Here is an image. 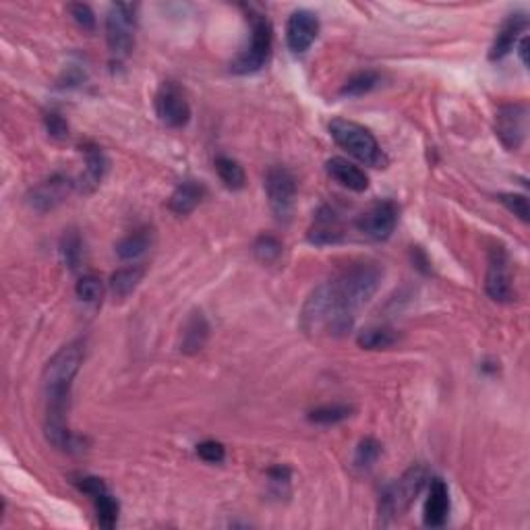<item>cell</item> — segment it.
Returning a JSON list of instances; mask_svg holds the SVG:
<instances>
[{
	"mask_svg": "<svg viewBox=\"0 0 530 530\" xmlns=\"http://www.w3.org/2000/svg\"><path fill=\"white\" fill-rule=\"evenodd\" d=\"M265 193L270 201L272 214L278 222L292 220L294 207H297V179L286 166H270L265 172Z\"/></svg>",
	"mask_w": 530,
	"mask_h": 530,
	"instance_id": "obj_7",
	"label": "cell"
},
{
	"mask_svg": "<svg viewBox=\"0 0 530 530\" xmlns=\"http://www.w3.org/2000/svg\"><path fill=\"white\" fill-rule=\"evenodd\" d=\"M526 28H528V19L525 13L509 15L506 21L501 23L493 44H491V50H489L491 61H501V58H506L509 52L514 50L516 42H518V38L525 34Z\"/></svg>",
	"mask_w": 530,
	"mask_h": 530,
	"instance_id": "obj_15",
	"label": "cell"
},
{
	"mask_svg": "<svg viewBox=\"0 0 530 530\" xmlns=\"http://www.w3.org/2000/svg\"><path fill=\"white\" fill-rule=\"evenodd\" d=\"M215 170H218L220 181L224 182V187L231 189V191H240V189L245 187L247 174L237 160L220 156V158L215 160Z\"/></svg>",
	"mask_w": 530,
	"mask_h": 530,
	"instance_id": "obj_25",
	"label": "cell"
},
{
	"mask_svg": "<svg viewBox=\"0 0 530 530\" xmlns=\"http://www.w3.org/2000/svg\"><path fill=\"white\" fill-rule=\"evenodd\" d=\"M357 342L365 350H385L398 342V333L390 327H367L358 333Z\"/></svg>",
	"mask_w": 530,
	"mask_h": 530,
	"instance_id": "obj_24",
	"label": "cell"
},
{
	"mask_svg": "<svg viewBox=\"0 0 530 530\" xmlns=\"http://www.w3.org/2000/svg\"><path fill=\"white\" fill-rule=\"evenodd\" d=\"M253 255L265 265L276 264L280 255H282V243L276 237H272V234H261L253 243Z\"/></svg>",
	"mask_w": 530,
	"mask_h": 530,
	"instance_id": "obj_28",
	"label": "cell"
},
{
	"mask_svg": "<svg viewBox=\"0 0 530 530\" xmlns=\"http://www.w3.org/2000/svg\"><path fill=\"white\" fill-rule=\"evenodd\" d=\"M429 483V470L423 464H415L400 479L390 483L379 495V516L385 520H394L412 506V501L421 495Z\"/></svg>",
	"mask_w": 530,
	"mask_h": 530,
	"instance_id": "obj_4",
	"label": "cell"
},
{
	"mask_svg": "<svg viewBox=\"0 0 530 530\" xmlns=\"http://www.w3.org/2000/svg\"><path fill=\"white\" fill-rule=\"evenodd\" d=\"M75 182L64 174H52L50 179L42 181L40 185H36L28 195L29 206L36 209V212L46 214L52 212V209L58 207L64 199L69 198L71 191H73Z\"/></svg>",
	"mask_w": 530,
	"mask_h": 530,
	"instance_id": "obj_13",
	"label": "cell"
},
{
	"mask_svg": "<svg viewBox=\"0 0 530 530\" xmlns=\"http://www.w3.org/2000/svg\"><path fill=\"white\" fill-rule=\"evenodd\" d=\"M526 104H506L495 114V135L506 149H518L526 139Z\"/></svg>",
	"mask_w": 530,
	"mask_h": 530,
	"instance_id": "obj_11",
	"label": "cell"
},
{
	"mask_svg": "<svg viewBox=\"0 0 530 530\" xmlns=\"http://www.w3.org/2000/svg\"><path fill=\"white\" fill-rule=\"evenodd\" d=\"M154 239H156L154 228L149 226L137 228V231L129 232L127 237H122L119 243H116V255H119L122 261L139 259L141 255H146L149 248H152Z\"/></svg>",
	"mask_w": 530,
	"mask_h": 530,
	"instance_id": "obj_22",
	"label": "cell"
},
{
	"mask_svg": "<svg viewBox=\"0 0 530 530\" xmlns=\"http://www.w3.org/2000/svg\"><path fill=\"white\" fill-rule=\"evenodd\" d=\"M206 198V187L201 185L199 181H182L179 187L174 189V193L170 195V201H168V207L170 212L176 214V215H189L191 212H195V207H198L201 201Z\"/></svg>",
	"mask_w": 530,
	"mask_h": 530,
	"instance_id": "obj_20",
	"label": "cell"
},
{
	"mask_svg": "<svg viewBox=\"0 0 530 530\" xmlns=\"http://www.w3.org/2000/svg\"><path fill=\"white\" fill-rule=\"evenodd\" d=\"M247 19L248 25H251V44H248L231 64V71L237 75L257 73L259 69L265 67L272 52L273 31L270 19H267L264 13H257L255 9L247 11Z\"/></svg>",
	"mask_w": 530,
	"mask_h": 530,
	"instance_id": "obj_5",
	"label": "cell"
},
{
	"mask_svg": "<svg viewBox=\"0 0 530 530\" xmlns=\"http://www.w3.org/2000/svg\"><path fill=\"white\" fill-rule=\"evenodd\" d=\"M325 170L333 181L340 182L344 189H349V191L363 193L369 189V176L365 174V170L358 168L357 164H352L349 160L344 158L327 160Z\"/></svg>",
	"mask_w": 530,
	"mask_h": 530,
	"instance_id": "obj_19",
	"label": "cell"
},
{
	"mask_svg": "<svg viewBox=\"0 0 530 530\" xmlns=\"http://www.w3.org/2000/svg\"><path fill=\"white\" fill-rule=\"evenodd\" d=\"M44 124H46V130H48V135L55 137V139H67L69 137V124L58 113L46 114Z\"/></svg>",
	"mask_w": 530,
	"mask_h": 530,
	"instance_id": "obj_35",
	"label": "cell"
},
{
	"mask_svg": "<svg viewBox=\"0 0 530 530\" xmlns=\"http://www.w3.org/2000/svg\"><path fill=\"white\" fill-rule=\"evenodd\" d=\"M383 280V267L377 261H355L336 278L317 286L300 313L305 332H325L346 336L355 327L358 311L375 297Z\"/></svg>",
	"mask_w": 530,
	"mask_h": 530,
	"instance_id": "obj_1",
	"label": "cell"
},
{
	"mask_svg": "<svg viewBox=\"0 0 530 530\" xmlns=\"http://www.w3.org/2000/svg\"><path fill=\"white\" fill-rule=\"evenodd\" d=\"M398 218H400V207L391 199H383L358 215L357 228L363 237L371 240H388L396 231Z\"/></svg>",
	"mask_w": 530,
	"mask_h": 530,
	"instance_id": "obj_9",
	"label": "cell"
},
{
	"mask_svg": "<svg viewBox=\"0 0 530 530\" xmlns=\"http://www.w3.org/2000/svg\"><path fill=\"white\" fill-rule=\"evenodd\" d=\"M61 255H63V261L71 267V270L80 267L81 257H83V240L80 237V232L67 231L63 234Z\"/></svg>",
	"mask_w": 530,
	"mask_h": 530,
	"instance_id": "obj_29",
	"label": "cell"
},
{
	"mask_svg": "<svg viewBox=\"0 0 530 530\" xmlns=\"http://www.w3.org/2000/svg\"><path fill=\"white\" fill-rule=\"evenodd\" d=\"M485 290L497 303H508L514 299L512 273H509V255L503 247L489 251V265L485 276Z\"/></svg>",
	"mask_w": 530,
	"mask_h": 530,
	"instance_id": "obj_12",
	"label": "cell"
},
{
	"mask_svg": "<svg viewBox=\"0 0 530 530\" xmlns=\"http://www.w3.org/2000/svg\"><path fill=\"white\" fill-rule=\"evenodd\" d=\"M500 201L514 215H518V218L522 222H528V218H530V207H528L526 195H520V193H503V195H500Z\"/></svg>",
	"mask_w": 530,
	"mask_h": 530,
	"instance_id": "obj_32",
	"label": "cell"
},
{
	"mask_svg": "<svg viewBox=\"0 0 530 530\" xmlns=\"http://www.w3.org/2000/svg\"><path fill=\"white\" fill-rule=\"evenodd\" d=\"M319 36V19L315 13L299 9L294 11L286 23V44L294 55L309 50Z\"/></svg>",
	"mask_w": 530,
	"mask_h": 530,
	"instance_id": "obj_14",
	"label": "cell"
},
{
	"mask_svg": "<svg viewBox=\"0 0 530 530\" xmlns=\"http://www.w3.org/2000/svg\"><path fill=\"white\" fill-rule=\"evenodd\" d=\"M342 222L332 207H322L309 228V240L313 245H336L342 240Z\"/></svg>",
	"mask_w": 530,
	"mask_h": 530,
	"instance_id": "obj_17",
	"label": "cell"
},
{
	"mask_svg": "<svg viewBox=\"0 0 530 530\" xmlns=\"http://www.w3.org/2000/svg\"><path fill=\"white\" fill-rule=\"evenodd\" d=\"M450 514V491L442 479L429 481V495L425 501V525L431 528H440L446 525Z\"/></svg>",
	"mask_w": 530,
	"mask_h": 530,
	"instance_id": "obj_16",
	"label": "cell"
},
{
	"mask_svg": "<svg viewBox=\"0 0 530 530\" xmlns=\"http://www.w3.org/2000/svg\"><path fill=\"white\" fill-rule=\"evenodd\" d=\"M518 52H520L522 64H525V67H528V38H526V36L522 38V42H520V48H518Z\"/></svg>",
	"mask_w": 530,
	"mask_h": 530,
	"instance_id": "obj_36",
	"label": "cell"
},
{
	"mask_svg": "<svg viewBox=\"0 0 530 530\" xmlns=\"http://www.w3.org/2000/svg\"><path fill=\"white\" fill-rule=\"evenodd\" d=\"M69 15L73 17V21L80 25L81 29H85V31L96 29V15H94V11L89 9V4H83V3L69 4Z\"/></svg>",
	"mask_w": 530,
	"mask_h": 530,
	"instance_id": "obj_33",
	"label": "cell"
},
{
	"mask_svg": "<svg viewBox=\"0 0 530 530\" xmlns=\"http://www.w3.org/2000/svg\"><path fill=\"white\" fill-rule=\"evenodd\" d=\"M146 276V267L143 265H127L122 270L114 272L113 278H110V292L116 300H124L129 294L135 292V288Z\"/></svg>",
	"mask_w": 530,
	"mask_h": 530,
	"instance_id": "obj_23",
	"label": "cell"
},
{
	"mask_svg": "<svg viewBox=\"0 0 530 530\" xmlns=\"http://www.w3.org/2000/svg\"><path fill=\"white\" fill-rule=\"evenodd\" d=\"M379 456H382V443L373 440V437H365V440H361V443L357 446L355 467L361 470H367L379 460Z\"/></svg>",
	"mask_w": 530,
	"mask_h": 530,
	"instance_id": "obj_30",
	"label": "cell"
},
{
	"mask_svg": "<svg viewBox=\"0 0 530 530\" xmlns=\"http://www.w3.org/2000/svg\"><path fill=\"white\" fill-rule=\"evenodd\" d=\"M75 487L80 489L81 493L89 495V500L94 501L97 525L106 530L114 528L116 522H119V501L114 500L113 493H110L106 483L97 479V476L85 475L75 481Z\"/></svg>",
	"mask_w": 530,
	"mask_h": 530,
	"instance_id": "obj_10",
	"label": "cell"
},
{
	"mask_svg": "<svg viewBox=\"0 0 530 530\" xmlns=\"http://www.w3.org/2000/svg\"><path fill=\"white\" fill-rule=\"evenodd\" d=\"M330 135L340 147L346 149L358 162L367 164L371 168L388 166V158H385L375 135L369 129H365L363 124L346 119H333L330 122Z\"/></svg>",
	"mask_w": 530,
	"mask_h": 530,
	"instance_id": "obj_3",
	"label": "cell"
},
{
	"mask_svg": "<svg viewBox=\"0 0 530 530\" xmlns=\"http://www.w3.org/2000/svg\"><path fill=\"white\" fill-rule=\"evenodd\" d=\"M352 416V407L349 404H325L309 412V421L317 425H338Z\"/></svg>",
	"mask_w": 530,
	"mask_h": 530,
	"instance_id": "obj_26",
	"label": "cell"
},
{
	"mask_svg": "<svg viewBox=\"0 0 530 530\" xmlns=\"http://www.w3.org/2000/svg\"><path fill=\"white\" fill-rule=\"evenodd\" d=\"M198 454H199L201 460H206L209 464H220L226 458V448L222 446L220 442L207 440V442H201L199 443V446H198Z\"/></svg>",
	"mask_w": 530,
	"mask_h": 530,
	"instance_id": "obj_34",
	"label": "cell"
},
{
	"mask_svg": "<svg viewBox=\"0 0 530 530\" xmlns=\"http://www.w3.org/2000/svg\"><path fill=\"white\" fill-rule=\"evenodd\" d=\"M77 297L83 300L85 305H97L104 297V284L97 276H83L77 282Z\"/></svg>",
	"mask_w": 530,
	"mask_h": 530,
	"instance_id": "obj_31",
	"label": "cell"
},
{
	"mask_svg": "<svg viewBox=\"0 0 530 530\" xmlns=\"http://www.w3.org/2000/svg\"><path fill=\"white\" fill-rule=\"evenodd\" d=\"M85 154V172L81 174V179L77 185L83 193H94L97 187L102 185L104 176L108 172V158L106 154L102 152V147L94 146V143H88L83 147Z\"/></svg>",
	"mask_w": 530,
	"mask_h": 530,
	"instance_id": "obj_18",
	"label": "cell"
},
{
	"mask_svg": "<svg viewBox=\"0 0 530 530\" xmlns=\"http://www.w3.org/2000/svg\"><path fill=\"white\" fill-rule=\"evenodd\" d=\"M135 4L116 3L106 15V42L110 56L124 61L135 46Z\"/></svg>",
	"mask_w": 530,
	"mask_h": 530,
	"instance_id": "obj_6",
	"label": "cell"
},
{
	"mask_svg": "<svg viewBox=\"0 0 530 530\" xmlns=\"http://www.w3.org/2000/svg\"><path fill=\"white\" fill-rule=\"evenodd\" d=\"M154 106L158 119L170 129H182L191 121V106H189L185 89L174 81H164L156 91Z\"/></svg>",
	"mask_w": 530,
	"mask_h": 530,
	"instance_id": "obj_8",
	"label": "cell"
},
{
	"mask_svg": "<svg viewBox=\"0 0 530 530\" xmlns=\"http://www.w3.org/2000/svg\"><path fill=\"white\" fill-rule=\"evenodd\" d=\"M85 350L81 342H71L63 346L55 357L46 363L42 382L46 394V423L44 433L52 446L58 450L73 448V433L69 431L67 412L71 400V388L77 373L81 369Z\"/></svg>",
	"mask_w": 530,
	"mask_h": 530,
	"instance_id": "obj_2",
	"label": "cell"
},
{
	"mask_svg": "<svg viewBox=\"0 0 530 530\" xmlns=\"http://www.w3.org/2000/svg\"><path fill=\"white\" fill-rule=\"evenodd\" d=\"M377 85H379V75L375 71H361V73L352 75L350 80L344 83V88L340 89V94L358 97V96L369 94V91L375 89Z\"/></svg>",
	"mask_w": 530,
	"mask_h": 530,
	"instance_id": "obj_27",
	"label": "cell"
},
{
	"mask_svg": "<svg viewBox=\"0 0 530 530\" xmlns=\"http://www.w3.org/2000/svg\"><path fill=\"white\" fill-rule=\"evenodd\" d=\"M209 338V324L204 317V313L195 311L191 317L187 319V324L182 325V338H181V350L185 355H198L204 349Z\"/></svg>",
	"mask_w": 530,
	"mask_h": 530,
	"instance_id": "obj_21",
	"label": "cell"
}]
</instances>
